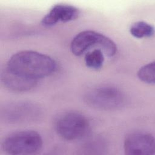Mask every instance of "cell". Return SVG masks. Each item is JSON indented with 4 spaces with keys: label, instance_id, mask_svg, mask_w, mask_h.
Here are the masks:
<instances>
[{
    "label": "cell",
    "instance_id": "obj_3",
    "mask_svg": "<svg viewBox=\"0 0 155 155\" xmlns=\"http://www.w3.org/2000/svg\"><path fill=\"white\" fill-rule=\"evenodd\" d=\"M42 139L35 131L24 130L7 136L3 141L2 148L9 154H32L42 148Z\"/></svg>",
    "mask_w": 155,
    "mask_h": 155
},
{
    "label": "cell",
    "instance_id": "obj_9",
    "mask_svg": "<svg viewBox=\"0 0 155 155\" xmlns=\"http://www.w3.org/2000/svg\"><path fill=\"white\" fill-rule=\"evenodd\" d=\"M104 53L99 48H94L86 53L85 64L87 67L93 70L101 68L104 62Z\"/></svg>",
    "mask_w": 155,
    "mask_h": 155
},
{
    "label": "cell",
    "instance_id": "obj_5",
    "mask_svg": "<svg viewBox=\"0 0 155 155\" xmlns=\"http://www.w3.org/2000/svg\"><path fill=\"white\" fill-rule=\"evenodd\" d=\"M89 127L86 117L74 111L61 114L55 122L58 134L67 140H76L84 137L88 133Z\"/></svg>",
    "mask_w": 155,
    "mask_h": 155
},
{
    "label": "cell",
    "instance_id": "obj_10",
    "mask_svg": "<svg viewBox=\"0 0 155 155\" xmlns=\"http://www.w3.org/2000/svg\"><path fill=\"white\" fill-rule=\"evenodd\" d=\"M130 32L136 38H150L154 33V28L152 25L145 21H137L131 26Z\"/></svg>",
    "mask_w": 155,
    "mask_h": 155
},
{
    "label": "cell",
    "instance_id": "obj_11",
    "mask_svg": "<svg viewBox=\"0 0 155 155\" xmlns=\"http://www.w3.org/2000/svg\"><path fill=\"white\" fill-rule=\"evenodd\" d=\"M137 76L142 82L148 84H154L155 68L154 62H150L142 66L137 71Z\"/></svg>",
    "mask_w": 155,
    "mask_h": 155
},
{
    "label": "cell",
    "instance_id": "obj_7",
    "mask_svg": "<svg viewBox=\"0 0 155 155\" xmlns=\"http://www.w3.org/2000/svg\"><path fill=\"white\" fill-rule=\"evenodd\" d=\"M79 10L73 5L59 4L54 5L42 19L41 23L45 27H51L58 22H69L76 19Z\"/></svg>",
    "mask_w": 155,
    "mask_h": 155
},
{
    "label": "cell",
    "instance_id": "obj_2",
    "mask_svg": "<svg viewBox=\"0 0 155 155\" xmlns=\"http://www.w3.org/2000/svg\"><path fill=\"white\" fill-rule=\"evenodd\" d=\"M91 48L102 50L108 57H113L117 51V46L111 39L92 30L80 32L73 39L70 45L71 51L76 56H81Z\"/></svg>",
    "mask_w": 155,
    "mask_h": 155
},
{
    "label": "cell",
    "instance_id": "obj_6",
    "mask_svg": "<svg viewBox=\"0 0 155 155\" xmlns=\"http://www.w3.org/2000/svg\"><path fill=\"white\" fill-rule=\"evenodd\" d=\"M124 149L128 155H152L155 152L154 136L146 133L135 132L128 134L124 140Z\"/></svg>",
    "mask_w": 155,
    "mask_h": 155
},
{
    "label": "cell",
    "instance_id": "obj_4",
    "mask_svg": "<svg viewBox=\"0 0 155 155\" xmlns=\"http://www.w3.org/2000/svg\"><path fill=\"white\" fill-rule=\"evenodd\" d=\"M85 101L93 108L110 110L124 106L126 97L119 88L111 85H102L89 90L85 96Z\"/></svg>",
    "mask_w": 155,
    "mask_h": 155
},
{
    "label": "cell",
    "instance_id": "obj_1",
    "mask_svg": "<svg viewBox=\"0 0 155 155\" xmlns=\"http://www.w3.org/2000/svg\"><path fill=\"white\" fill-rule=\"evenodd\" d=\"M56 62L50 56L32 50L16 53L9 59L6 67L27 79L38 81L54 73Z\"/></svg>",
    "mask_w": 155,
    "mask_h": 155
},
{
    "label": "cell",
    "instance_id": "obj_8",
    "mask_svg": "<svg viewBox=\"0 0 155 155\" xmlns=\"http://www.w3.org/2000/svg\"><path fill=\"white\" fill-rule=\"evenodd\" d=\"M1 81L8 90L15 92H24L33 88L37 81L27 79L10 71L7 67L1 73Z\"/></svg>",
    "mask_w": 155,
    "mask_h": 155
}]
</instances>
